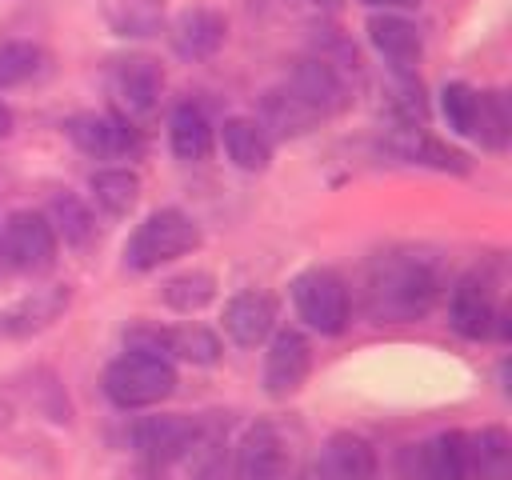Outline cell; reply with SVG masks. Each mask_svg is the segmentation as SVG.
Instances as JSON below:
<instances>
[{"mask_svg": "<svg viewBox=\"0 0 512 480\" xmlns=\"http://www.w3.org/2000/svg\"><path fill=\"white\" fill-rule=\"evenodd\" d=\"M364 288H368L364 292L368 312L376 320L408 324V320H420L436 304L444 288V272H440V260L420 248H392L372 260Z\"/></svg>", "mask_w": 512, "mask_h": 480, "instance_id": "cell-1", "label": "cell"}, {"mask_svg": "<svg viewBox=\"0 0 512 480\" xmlns=\"http://www.w3.org/2000/svg\"><path fill=\"white\" fill-rule=\"evenodd\" d=\"M100 384L116 408H152L176 392V368L168 356L128 348L104 368Z\"/></svg>", "mask_w": 512, "mask_h": 480, "instance_id": "cell-2", "label": "cell"}, {"mask_svg": "<svg viewBox=\"0 0 512 480\" xmlns=\"http://www.w3.org/2000/svg\"><path fill=\"white\" fill-rule=\"evenodd\" d=\"M192 248H200V224L180 208H156L128 236L124 264L132 272H152L176 256H188Z\"/></svg>", "mask_w": 512, "mask_h": 480, "instance_id": "cell-3", "label": "cell"}, {"mask_svg": "<svg viewBox=\"0 0 512 480\" xmlns=\"http://www.w3.org/2000/svg\"><path fill=\"white\" fill-rule=\"evenodd\" d=\"M0 252H4V264L8 272H24V276H44L52 272L56 264V252H60V240L48 224L44 212H12L4 224H0Z\"/></svg>", "mask_w": 512, "mask_h": 480, "instance_id": "cell-4", "label": "cell"}, {"mask_svg": "<svg viewBox=\"0 0 512 480\" xmlns=\"http://www.w3.org/2000/svg\"><path fill=\"white\" fill-rule=\"evenodd\" d=\"M292 304L296 316L320 336H340L348 328V288L332 268H304L292 280Z\"/></svg>", "mask_w": 512, "mask_h": 480, "instance_id": "cell-5", "label": "cell"}, {"mask_svg": "<svg viewBox=\"0 0 512 480\" xmlns=\"http://www.w3.org/2000/svg\"><path fill=\"white\" fill-rule=\"evenodd\" d=\"M104 80H108V96L124 120L148 116L164 92V68L152 56H116V60H108Z\"/></svg>", "mask_w": 512, "mask_h": 480, "instance_id": "cell-6", "label": "cell"}, {"mask_svg": "<svg viewBox=\"0 0 512 480\" xmlns=\"http://www.w3.org/2000/svg\"><path fill=\"white\" fill-rule=\"evenodd\" d=\"M68 140L96 156V160H120V156H136L140 152V136L132 128V120L116 116V112H76L64 124Z\"/></svg>", "mask_w": 512, "mask_h": 480, "instance_id": "cell-7", "label": "cell"}, {"mask_svg": "<svg viewBox=\"0 0 512 480\" xmlns=\"http://www.w3.org/2000/svg\"><path fill=\"white\" fill-rule=\"evenodd\" d=\"M312 368V348L296 328H280L268 336V352H264V392L272 400H288L300 392V384L308 380Z\"/></svg>", "mask_w": 512, "mask_h": 480, "instance_id": "cell-8", "label": "cell"}, {"mask_svg": "<svg viewBox=\"0 0 512 480\" xmlns=\"http://www.w3.org/2000/svg\"><path fill=\"white\" fill-rule=\"evenodd\" d=\"M196 432H200V420L180 416V412L144 416V420L132 424V444H136V452H140L152 468H168V464L184 460V452L192 448Z\"/></svg>", "mask_w": 512, "mask_h": 480, "instance_id": "cell-9", "label": "cell"}, {"mask_svg": "<svg viewBox=\"0 0 512 480\" xmlns=\"http://www.w3.org/2000/svg\"><path fill=\"white\" fill-rule=\"evenodd\" d=\"M68 304H72L68 284H48V288H36V292L12 300L8 308H0V340H24V336L52 328L68 312Z\"/></svg>", "mask_w": 512, "mask_h": 480, "instance_id": "cell-10", "label": "cell"}, {"mask_svg": "<svg viewBox=\"0 0 512 480\" xmlns=\"http://www.w3.org/2000/svg\"><path fill=\"white\" fill-rule=\"evenodd\" d=\"M404 480H468L464 432H440L424 444H408L400 452Z\"/></svg>", "mask_w": 512, "mask_h": 480, "instance_id": "cell-11", "label": "cell"}, {"mask_svg": "<svg viewBox=\"0 0 512 480\" xmlns=\"http://www.w3.org/2000/svg\"><path fill=\"white\" fill-rule=\"evenodd\" d=\"M496 312H500V308H496L492 280H488L480 268L456 280L452 300H448V324H452L464 340H484V336H492Z\"/></svg>", "mask_w": 512, "mask_h": 480, "instance_id": "cell-12", "label": "cell"}, {"mask_svg": "<svg viewBox=\"0 0 512 480\" xmlns=\"http://www.w3.org/2000/svg\"><path fill=\"white\" fill-rule=\"evenodd\" d=\"M284 84H288L300 100H308V104L320 112V120H328V116H336V112H344V108L352 104L348 76H344L340 68H332L328 60H320V56L300 60Z\"/></svg>", "mask_w": 512, "mask_h": 480, "instance_id": "cell-13", "label": "cell"}, {"mask_svg": "<svg viewBox=\"0 0 512 480\" xmlns=\"http://www.w3.org/2000/svg\"><path fill=\"white\" fill-rule=\"evenodd\" d=\"M224 36H228V20H224V12L212 8V4H192V8H184V12L172 20V32H168L172 52H176L180 60H208V56H216L220 44H224Z\"/></svg>", "mask_w": 512, "mask_h": 480, "instance_id": "cell-14", "label": "cell"}, {"mask_svg": "<svg viewBox=\"0 0 512 480\" xmlns=\"http://www.w3.org/2000/svg\"><path fill=\"white\" fill-rule=\"evenodd\" d=\"M288 444L272 424H252L236 444V480H284Z\"/></svg>", "mask_w": 512, "mask_h": 480, "instance_id": "cell-15", "label": "cell"}, {"mask_svg": "<svg viewBox=\"0 0 512 480\" xmlns=\"http://www.w3.org/2000/svg\"><path fill=\"white\" fill-rule=\"evenodd\" d=\"M224 332L240 348H260L276 332V300L268 292H240L224 304Z\"/></svg>", "mask_w": 512, "mask_h": 480, "instance_id": "cell-16", "label": "cell"}, {"mask_svg": "<svg viewBox=\"0 0 512 480\" xmlns=\"http://www.w3.org/2000/svg\"><path fill=\"white\" fill-rule=\"evenodd\" d=\"M320 480H376V452L356 432H336L316 456Z\"/></svg>", "mask_w": 512, "mask_h": 480, "instance_id": "cell-17", "label": "cell"}, {"mask_svg": "<svg viewBox=\"0 0 512 480\" xmlns=\"http://www.w3.org/2000/svg\"><path fill=\"white\" fill-rule=\"evenodd\" d=\"M368 44L392 64V72H412L420 60V28L400 12H376L368 20Z\"/></svg>", "mask_w": 512, "mask_h": 480, "instance_id": "cell-18", "label": "cell"}, {"mask_svg": "<svg viewBox=\"0 0 512 480\" xmlns=\"http://www.w3.org/2000/svg\"><path fill=\"white\" fill-rule=\"evenodd\" d=\"M388 152H392L396 160L424 164V168H436V172H468L464 152H456V148L444 144L440 136L424 132L420 124H400V128L388 136Z\"/></svg>", "mask_w": 512, "mask_h": 480, "instance_id": "cell-19", "label": "cell"}, {"mask_svg": "<svg viewBox=\"0 0 512 480\" xmlns=\"http://www.w3.org/2000/svg\"><path fill=\"white\" fill-rule=\"evenodd\" d=\"M220 140L240 172H264L272 164V132L256 116H228L220 124Z\"/></svg>", "mask_w": 512, "mask_h": 480, "instance_id": "cell-20", "label": "cell"}, {"mask_svg": "<svg viewBox=\"0 0 512 480\" xmlns=\"http://www.w3.org/2000/svg\"><path fill=\"white\" fill-rule=\"evenodd\" d=\"M468 480H512V436L500 424H488L464 436Z\"/></svg>", "mask_w": 512, "mask_h": 480, "instance_id": "cell-21", "label": "cell"}, {"mask_svg": "<svg viewBox=\"0 0 512 480\" xmlns=\"http://www.w3.org/2000/svg\"><path fill=\"white\" fill-rule=\"evenodd\" d=\"M260 124L280 132V136H304L320 124V112L308 100H300L288 84H280V88L264 92V120Z\"/></svg>", "mask_w": 512, "mask_h": 480, "instance_id": "cell-22", "label": "cell"}, {"mask_svg": "<svg viewBox=\"0 0 512 480\" xmlns=\"http://www.w3.org/2000/svg\"><path fill=\"white\" fill-rule=\"evenodd\" d=\"M168 144L176 152V160H204L212 152V124L204 116V108L196 104H176L172 108V120H168Z\"/></svg>", "mask_w": 512, "mask_h": 480, "instance_id": "cell-23", "label": "cell"}, {"mask_svg": "<svg viewBox=\"0 0 512 480\" xmlns=\"http://www.w3.org/2000/svg\"><path fill=\"white\" fill-rule=\"evenodd\" d=\"M48 224H52V232H56V240H64V244H72V248H84V244H92V236H96V216H92V208L76 196V192H56L52 200H48Z\"/></svg>", "mask_w": 512, "mask_h": 480, "instance_id": "cell-24", "label": "cell"}, {"mask_svg": "<svg viewBox=\"0 0 512 480\" xmlns=\"http://www.w3.org/2000/svg\"><path fill=\"white\" fill-rule=\"evenodd\" d=\"M100 12H104V20H108V28H112L116 36H124V40H128V36H132V40L156 36L160 24H164V0H104Z\"/></svg>", "mask_w": 512, "mask_h": 480, "instance_id": "cell-25", "label": "cell"}, {"mask_svg": "<svg viewBox=\"0 0 512 480\" xmlns=\"http://www.w3.org/2000/svg\"><path fill=\"white\" fill-rule=\"evenodd\" d=\"M88 192L108 216H128L140 200V176L128 168H96L88 176Z\"/></svg>", "mask_w": 512, "mask_h": 480, "instance_id": "cell-26", "label": "cell"}, {"mask_svg": "<svg viewBox=\"0 0 512 480\" xmlns=\"http://www.w3.org/2000/svg\"><path fill=\"white\" fill-rule=\"evenodd\" d=\"M160 296H164V304H168L172 312L192 316V312H200V308H208V304L216 300V276L204 272V268L176 272V276H168V280L160 284Z\"/></svg>", "mask_w": 512, "mask_h": 480, "instance_id": "cell-27", "label": "cell"}, {"mask_svg": "<svg viewBox=\"0 0 512 480\" xmlns=\"http://www.w3.org/2000/svg\"><path fill=\"white\" fill-rule=\"evenodd\" d=\"M440 116L448 120V128L456 136L476 140V124H480V92L472 84H444L440 92Z\"/></svg>", "mask_w": 512, "mask_h": 480, "instance_id": "cell-28", "label": "cell"}, {"mask_svg": "<svg viewBox=\"0 0 512 480\" xmlns=\"http://www.w3.org/2000/svg\"><path fill=\"white\" fill-rule=\"evenodd\" d=\"M40 68H44V52L36 44H24V40L0 44V88H16L32 80Z\"/></svg>", "mask_w": 512, "mask_h": 480, "instance_id": "cell-29", "label": "cell"}, {"mask_svg": "<svg viewBox=\"0 0 512 480\" xmlns=\"http://www.w3.org/2000/svg\"><path fill=\"white\" fill-rule=\"evenodd\" d=\"M388 108L396 112L400 124H420L428 116V100L424 88L412 72H392V88H388Z\"/></svg>", "mask_w": 512, "mask_h": 480, "instance_id": "cell-30", "label": "cell"}, {"mask_svg": "<svg viewBox=\"0 0 512 480\" xmlns=\"http://www.w3.org/2000/svg\"><path fill=\"white\" fill-rule=\"evenodd\" d=\"M476 140L492 152H500L508 144V104L500 92H480V124H476Z\"/></svg>", "mask_w": 512, "mask_h": 480, "instance_id": "cell-31", "label": "cell"}, {"mask_svg": "<svg viewBox=\"0 0 512 480\" xmlns=\"http://www.w3.org/2000/svg\"><path fill=\"white\" fill-rule=\"evenodd\" d=\"M368 8H380V12H400V8H416L420 0H360Z\"/></svg>", "mask_w": 512, "mask_h": 480, "instance_id": "cell-32", "label": "cell"}, {"mask_svg": "<svg viewBox=\"0 0 512 480\" xmlns=\"http://www.w3.org/2000/svg\"><path fill=\"white\" fill-rule=\"evenodd\" d=\"M12 124H16V116H12V108H8L4 100H0V140H4L8 132H12Z\"/></svg>", "mask_w": 512, "mask_h": 480, "instance_id": "cell-33", "label": "cell"}, {"mask_svg": "<svg viewBox=\"0 0 512 480\" xmlns=\"http://www.w3.org/2000/svg\"><path fill=\"white\" fill-rule=\"evenodd\" d=\"M304 4H316V8H336L340 0H304Z\"/></svg>", "mask_w": 512, "mask_h": 480, "instance_id": "cell-34", "label": "cell"}, {"mask_svg": "<svg viewBox=\"0 0 512 480\" xmlns=\"http://www.w3.org/2000/svg\"><path fill=\"white\" fill-rule=\"evenodd\" d=\"M4 272H8V264H4V252H0V276H4Z\"/></svg>", "mask_w": 512, "mask_h": 480, "instance_id": "cell-35", "label": "cell"}]
</instances>
